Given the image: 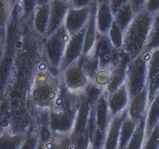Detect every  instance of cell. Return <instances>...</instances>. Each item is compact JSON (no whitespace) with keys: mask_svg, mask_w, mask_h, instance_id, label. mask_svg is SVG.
Wrapping results in <instances>:
<instances>
[{"mask_svg":"<svg viewBox=\"0 0 159 149\" xmlns=\"http://www.w3.org/2000/svg\"><path fill=\"white\" fill-rule=\"evenodd\" d=\"M62 86L60 74L50 70H38L34 74L30 90V99L34 106L43 110H50L55 106Z\"/></svg>","mask_w":159,"mask_h":149,"instance_id":"1","label":"cell"},{"mask_svg":"<svg viewBox=\"0 0 159 149\" xmlns=\"http://www.w3.org/2000/svg\"><path fill=\"white\" fill-rule=\"evenodd\" d=\"M154 15L143 10L136 13L134 19L123 33L122 51L131 60L143 52L148 42Z\"/></svg>","mask_w":159,"mask_h":149,"instance_id":"2","label":"cell"},{"mask_svg":"<svg viewBox=\"0 0 159 149\" xmlns=\"http://www.w3.org/2000/svg\"><path fill=\"white\" fill-rule=\"evenodd\" d=\"M148 56L149 53L143 52L128 62L125 84L130 100L147 87Z\"/></svg>","mask_w":159,"mask_h":149,"instance_id":"3","label":"cell"},{"mask_svg":"<svg viewBox=\"0 0 159 149\" xmlns=\"http://www.w3.org/2000/svg\"><path fill=\"white\" fill-rule=\"evenodd\" d=\"M45 37L44 51L48 65L52 68L59 71L70 35L63 26Z\"/></svg>","mask_w":159,"mask_h":149,"instance_id":"4","label":"cell"},{"mask_svg":"<svg viewBox=\"0 0 159 149\" xmlns=\"http://www.w3.org/2000/svg\"><path fill=\"white\" fill-rule=\"evenodd\" d=\"M78 107L48 110L47 124L53 135H70L71 134Z\"/></svg>","mask_w":159,"mask_h":149,"instance_id":"5","label":"cell"},{"mask_svg":"<svg viewBox=\"0 0 159 149\" xmlns=\"http://www.w3.org/2000/svg\"><path fill=\"white\" fill-rule=\"evenodd\" d=\"M93 50L97 55L99 68L112 69L123 57V55L119 54L122 50L119 51L112 46L108 35L98 33L97 40Z\"/></svg>","mask_w":159,"mask_h":149,"instance_id":"6","label":"cell"},{"mask_svg":"<svg viewBox=\"0 0 159 149\" xmlns=\"http://www.w3.org/2000/svg\"><path fill=\"white\" fill-rule=\"evenodd\" d=\"M59 74L62 85L73 92H84L91 83L79 60L67 67Z\"/></svg>","mask_w":159,"mask_h":149,"instance_id":"7","label":"cell"},{"mask_svg":"<svg viewBox=\"0 0 159 149\" xmlns=\"http://www.w3.org/2000/svg\"><path fill=\"white\" fill-rule=\"evenodd\" d=\"M85 27L77 33L70 36V38L66 48L65 54H64L60 67H59V73L62 72L70 65L77 62L83 55Z\"/></svg>","mask_w":159,"mask_h":149,"instance_id":"8","label":"cell"},{"mask_svg":"<svg viewBox=\"0 0 159 149\" xmlns=\"http://www.w3.org/2000/svg\"><path fill=\"white\" fill-rule=\"evenodd\" d=\"M91 5L83 8L70 7L66 16L64 27L70 36L84 28L88 23Z\"/></svg>","mask_w":159,"mask_h":149,"instance_id":"9","label":"cell"},{"mask_svg":"<svg viewBox=\"0 0 159 149\" xmlns=\"http://www.w3.org/2000/svg\"><path fill=\"white\" fill-rule=\"evenodd\" d=\"M49 6V21L45 36L63 27L67 12L70 8L67 0H52Z\"/></svg>","mask_w":159,"mask_h":149,"instance_id":"10","label":"cell"},{"mask_svg":"<svg viewBox=\"0 0 159 149\" xmlns=\"http://www.w3.org/2000/svg\"><path fill=\"white\" fill-rule=\"evenodd\" d=\"M94 103L86 97L83 98L76 111L74 126L70 137L74 138L86 131Z\"/></svg>","mask_w":159,"mask_h":149,"instance_id":"11","label":"cell"},{"mask_svg":"<svg viewBox=\"0 0 159 149\" xmlns=\"http://www.w3.org/2000/svg\"><path fill=\"white\" fill-rule=\"evenodd\" d=\"M129 101L130 99L129 92L125 83L114 92L108 94V104L111 117L117 116L126 110Z\"/></svg>","mask_w":159,"mask_h":149,"instance_id":"12","label":"cell"},{"mask_svg":"<svg viewBox=\"0 0 159 149\" xmlns=\"http://www.w3.org/2000/svg\"><path fill=\"white\" fill-rule=\"evenodd\" d=\"M148 105L149 102L146 87L130 100L127 108L128 116L135 122H138L141 119L146 117Z\"/></svg>","mask_w":159,"mask_h":149,"instance_id":"13","label":"cell"},{"mask_svg":"<svg viewBox=\"0 0 159 149\" xmlns=\"http://www.w3.org/2000/svg\"><path fill=\"white\" fill-rule=\"evenodd\" d=\"M98 2L95 0L91 4V13L88 23L85 27L84 41L83 56L88 55L93 50L97 40V26H96V11H97Z\"/></svg>","mask_w":159,"mask_h":149,"instance_id":"14","label":"cell"},{"mask_svg":"<svg viewBox=\"0 0 159 149\" xmlns=\"http://www.w3.org/2000/svg\"><path fill=\"white\" fill-rule=\"evenodd\" d=\"M127 116V109L120 114L111 117L109 127L105 135L103 149H118L119 147V132L122 124Z\"/></svg>","mask_w":159,"mask_h":149,"instance_id":"15","label":"cell"},{"mask_svg":"<svg viewBox=\"0 0 159 149\" xmlns=\"http://www.w3.org/2000/svg\"><path fill=\"white\" fill-rule=\"evenodd\" d=\"M114 21V14L111 10L109 2H98L96 11V26L98 33L101 34H108V32Z\"/></svg>","mask_w":159,"mask_h":149,"instance_id":"16","label":"cell"},{"mask_svg":"<svg viewBox=\"0 0 159 149\" xmlns=\"http://www.w3.org/2000/svg\"><path fill=\"white\" fill-rule=\"evenodd\" d=\"M129 59L126 55L116 65L110 72V81L105 90L108 94H111L121 87L126 82V68Z\"/></svg>","mask_w":159,"mask_h":149,"instance_id":"17","label":"cell"},{"mask_svg":"<svg viewBox=\"0 0 159 149\" xmlns=\"http://www.w3.org/2000/svg\"><path fill=\"white\" fill-rule=\"evenodd\" d=\"M49 3L38 5L34 12L32 26L34 30L40 36H45L46 35L49 21Z\"/></svg>","mask_w":159,"mask_h":149,"instance_id":"18","label":"cell"},{"mask_svg":"<svg viewBox=\"0 0 159 149\" xmlns=\"http://www.w3.org/2000/svg\"><path fill=\"white\" fill-rule=\"evenodd\" d=\"M159 121V92L149 103L146 114V137L152 132Z\"/></svg>","mask_w":159,"mask_h":149,"instance_id":"19","label":"cell"},{"mask_svg":"<svg viewBox=\"0 0 159 149\" xmlns=\"http://www.w3.org/2000/svg\"><path fill=\"white\" fill-rule=\"evenodd\" d=\"M146 138V117L137 122L134 134L125 149H142Z\"/></svg>","mask_w":159,"mask_h":149,"instance_id":"20","label":"cell"},{"mask_svg":"<svg viewBox=\"0 0 159 149\" xmlns=\"http://www.w3.org/2000/svg\"><path fill=\"white\" fill-rule=\"evenodd\" d=\"M135 16L130 3L128 2L122 6L114 14V21L123 32L126 30Z\"/></svg>","mask_w":159,"mask_h":149,"instance_id":"21","label":"cell"},{"mask_svg":"<svg viewBox=\"0 0 159 149\" xmlns=\"http://www.w3.org/2000/svg\"><path fill=\"white\" fill-rule=\"evenodd\" d=\"M26 134H10L5 131L0 135V149H19L25 140Z\"/></svg>","mask_w":159,"mask_h":149,"instance_id":"22","label":"cell"},{"mask_svg":"<svg viewBox=\"0 0 159 149\" xmlns=\"http://www.w3.org/2000/svg\"><path fill=\"white\" fill-rule=\"evenodd\" d=\"M137 122L133 121L129 116L126 117L124 121H123L120 132H119V147L118 149H125L134 134Z\"/></svg>","mask_w":159,"mask_h":149,"instance_id":"23","label":"cell"},{"mask_svg":"<svg viewBox=\"0 0 159 149\" xmlns=\"http://www.w3.org/2000/svg\"><path fill=\"white\" fill-rule=\"evenodd\" d=\"M159 48V12L154 15L152 24L150 30L148 42L143 52L150 53L153 50Z\"/></svg>","mask_w":159,"mask_h":149,"instance_id":"24","label":"cell"},{"mask_svg":"<svg viewBox=\"0 0 159 149\" xmlns=\"http://www.w3.org/2000/svg\"><path fill=\"white\" fill-rule=\"evenodd\" d=\"M123 33L124 32L119 28V26L113 21L111 27L108 32V36L110 42L116 49L121 51L123 45Z\"/></svg>","mask_w":159,"mask_h":149,"instance_id":"25","label":"cell"},{"mask_svg":"<svg viewBox=\"0 0 159 149\" xmlns=\"http://www.w3.org/2000/svg\"><path fill=\"white\" fill-rule=\"evenodd\" d=\"M159 74V48L149 53L148 60V82Z\"/></svg>","mask_w":159,"mask_h":149,"instance_id":"26","label":"cell"},{"mask_svg":"<svg viewBox=\"0 0 159 149\" xmlns=\"http://www.w3.org/2000/svg\"><path fill=\"white\" fill-rule=\"evenodd\" d=\"M45 144L48 149H72L70 135H53Z\"/></svg>","mask_w":159,"mask_h":149,"instance_id":"27","label":"cell"},{"mask_svg":"<svg viewBox=\"0 0 159 149\" xmlns=\"http://www.w3.org/2000/svg\"><path fill=\"white\" fill-rule=\"evenodd\" d=\"M12 12L10 0H0V32H2L7 27Z\"/></svg>","mask_w":159,"mask_h":149,"instance_id":"28","label":"cell"},{"mask_svg":"<svg viewBox=\"0 0 159 149\" xmlns=\"http://www.w3.org/2000/svg\"><path fill=\"white\" fill-rule=\"evenodd\" d=\"M111 69L98 68L93 77L92 82L95 86L102 89H105L110 81V72Z\"/></svg>","mask_w":159,"mask_h":149,"instance_id":"29","label":"cell"},{"mask_svg":"<svg viewBox=\"0 0 159 149\" xmlns=\"http://www.w3.org/2000/svg\"><path fill=\"white\" fill-rule=\"evenodd\" d=\"M20 5L24 19L26 21H32L34 12L37 6V0H21Z\"/></svg>","mask_w":159,"mask_h":149,"instance_id":"30","label":"cell"},{"mask_svg":"<svg viewBox=\"0 0 159 149\" xmlns=\"http://www.w3.org/2000/svg\"><path fill=\"white\" fill-rule=\"evenodd\" d=\"M159 148V127L156 126L151 134L145 138L142 149H158Z\"/></svg>","mask_w":159,"mask_h":149,"instance_id":"31","label":"cell"},{"mask_svg":"<svg viewBox=\"0 0 159 149\" xmlns=\"http://www.w3.org/2000/svg\"><path fill=\"white\" fill-rule=\"evenodd\" d=\"M39 142L38 132H31L27 134L25 140L19 149H37Z\"/></svg>","mask_w":159,"mask_h":149,"instance_id":"32","label":"cell"},{"mask_svg":"<svg viewBox=\"0 0 159 149\" xmlns=\"http://www.w3.org/2000/svg\"><path fill=\"white\" fill-rule=\"evenodd\" d=\"M147 90H148V102L150 103L159 92V74L148 82Z\"/></svg>","mask_w":159,"mask_h":149,"instance_id":"33","label":"cell"},{"mask_svg":"<svg viewBox=\"0 0 159 149\" xmlns=\"http://www.w3.org/2000/svg\"><path fill=\"white\" fill-rule=\"evenodd\" d=\"M144 10L154 15L159 12V0H147Z\"/></svg>","mask_w":159,"mask_h":149,"instance_id":"34","label":"cell"},{"mask_svg":"<svg viewBox=\"0 0 159 149\" xmlns=\"http://www.w3.org/2000/svg\"><path fill=\"white\" fill-rule=\"evenodd\" d=\"M95 0H67L72 8H83L89 6Z\"/></svg>","mask_w":159,"mask_h":149,"instance_id":"35","label":"cell"},{"mask_svg":"<svg viewBox=\"0 0 159 149\" xmlns=\"http://www.w3.org/2000/svg\"><path fill=\"white\" fill-rule=\"evenodd\" d=\"M146 2L147 0H129V3H130L135 14L140 12L141 10H144Z\"/></svg>","mask_w":159,"mask_h":149,"instance_id":"36","label":"cell"},{"mask_svg":"<svg viewBox=\"0 0 159 149\" xmlns=\"http://www.w3.org/2000/svg\"><path fill=\"white\" fill-rule=\"evenodd\" d=\"M128 2H129V0H110V6L113 14H115L119 9Z\"/></svg>","mask_w":159,"mask_h":149,"instance_id":"37","label":"cell"},{"mask_svg":"<svg viewBox=\"0 0 159 149\" xmlns=\"http://www.w3.org/2000/svg\"><path fill=\"white\" fill-rule=\"evenodd\" d=\"M52 0H37V6L44 5V4H48Z\"/></svg>","mask_w":159,"mask_h":149,"instance_id":"38","label":"cell"},{"mask_svg":"<svg viewBox=\"0 0 159 149\" xmlns=\"http://www.w3.org/2000/svg\"><path fill=\"white\" fill-rule=\"evenodd\" d=\"M10 4H11V6L12 8H13L14 6L17 5V4H20L21 2V0H10Z\"/></svg>","mask_w":159,"mask_h":149,"instance_id":"39","label":"cell"},{"mask_svg":"<svg viewBox=\"0 0 159 149\" xmlns=\"http://www.w3.org/2000/svg\"><path fill=\"white\" fill-rule=\"evenodd\" d=\"M37 149H48V148H47V147H46V144H44V143H42V142H39Z\"/></svg>","mask_w":159,"mask_h":149,"instance_id":"40","label":"cell"},{"mask_svg":"<svg viewBox=\"0 0 159 149\" xmlns=\"http://www.w3.org/2000/svg\"><path fill=\"white\" fill-rule=\"evenodd\" d=\"M157 126H158V127H159V121H158V123H157Z\"/></svg>","mask_w":159,"mask_h":149,"instance_id":"41","label":"cell"},{"mask_svg":"<svg viewBox=\"0 0 159 149\" xmlns=\"http://www.w3.org/2000/svg\"><path fill=\"white\" fill-rule=\"evenodd\" d=\"M98 1H99V0H97V2H98Z\"/></svg>","mask_w":159,"mask_h":149,"instance_id":"42","label":"cell"},{"mask_svg":"<svg viewBox=\"0 0 159 149\" xmlns=\"http://www.w3.org/2000/svg\"><path fill=\"white\" fill-rule=\"evenodd\" d=\"M158 149H159V148H158Z\"/></svg>","mask_w":159,"mask_h":149,"instance_id":"43","label":"cell"}]
</instances>
